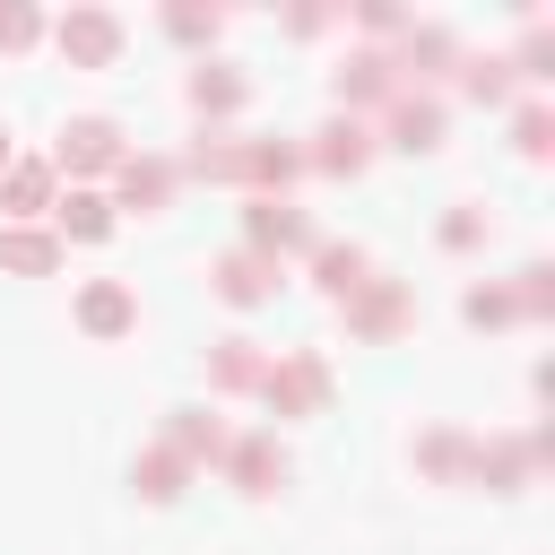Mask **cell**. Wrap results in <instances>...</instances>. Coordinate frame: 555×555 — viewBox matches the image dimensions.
I'll return each instance as SVG.
<instances>
[{
	"instance_id": "obj_31",
	"label": "cell",
	"mask_w": 555,
	"mask_h": 555,
	"mask_svg": "<svg viewBox=\"0 0 555 555\" xmlns=\"http://www.w3.org/2000/svg\"><path fill=\"white\" fill-rule=\"evenodd\" d=\"M0 173H9V130H0Z\"/></svg>"
},
{
	"instance_id": "obj_16",
	"label": "cell",
	"mask_w": 555,
	"mask_h": 555,
	"mask_svg": "<svg viewBox=\"0 0 555 555\" xmlns=\"http://www.w3.org/2000/svg\"><path fill=\"white\" fill-rule=\"evenodd\" d=\"M416 468H425V477H442V486H460V477H477V442H468V434H451V425H434V434L416 442Z\"/></svg>"
},
{
	"instance_id": "obj_5",
	"label": "cell",
	"mask_w": 555,
	"mask_h": 555,
	"mask_svg": "<svg viewBox=\"0 0 555 555\" xmlns=\"http://www.w3.org/2000/svg\"><path fill=\"white\" fill-rule=\"evenodd\" d=\"M243 234H251L243 251H260V260H278V251H312V243H321L312 217H304L295 199H251V208H243Z\"/></svg>"
},
{
	"instance_id": "obj_18",
	"label": "cell",
	"mask_w": 555,
	"mask_h": 555,
	"mask_svg": "<svg viewBox=\"0 0 555 555\" xmlns=\"http://www.w3.org/2000/svg\"><path fill=\"white\" fill-rule=\"evenodd\" d=\"M234 104H243V69L199 61V69H191V113H234Z\"/></svg>"
},
{
	"instance_id": "obj_30",
	"label": "cell",
	"mask_w": 555,
	"mask_h": 555,
	"mask_svg": "<svg viewBox=\"0 0 555 555\" xmlns=\"http://www.w3.org/2000/svg\"><path fill=\"white\" fill-rule=\"evenodd\" d=\"M477 234H486V217H477V208H451V217H442V243H451V251H468Z\"/></svg>"
},
{
	"instance_id": "obj_20",
	"label": "cell",
	"mask_w": 555,
	"mask_h": 555,
	"mask_svg": "<svg viewBox=\"0 0 555 555\" xmlns=\"http://www.w3.org/2000/svg\"><path fill=\"white\" fill-rule=\"evenodd\" d=\"M208 382H217V390H251V382H260V347H251V338H217V347H208Z\"/></svg>"
},
{
	"instance_id": "obj_8",
	"label": "cell",
	"mask_w": 555,
	"mask_h": 555,
	"mask_svg": "<svg viewBox=\"0 0 555 555\" xmlns=\"http://www.w3.org/2000/svg\"><path fill=\"white\" fill-rule=\"evenodd\" d=\"M78 330H87V338H121V330H139V295H130L121 278H95V286L78 295Z\"/></svg>"
},
{
	"instance_id": "obj_21",
	"label": "cell",
	"mask_w": 555,
	"mask_h": 555,
	"mask_svg": "<svg viewBox=\"0 0 555 555\" xmlns=\"http://www.w3.org/2000/svg\"><path fill=\"white\" fill-rule=\"evenodd\" d=\"M173 451H182V460H225V425L199 416V408H182V416H173Z\"/></svg>"
},
{
	"instance_id": "obj_7",
	"label": "cell",
	"mask_w": 555,
	"mask_h": 555,
	"mask_svg": "<svg viewBox=\"0 0 555 555\" xmlns=\"http://www.w3.org/2000/svg\"><path fill=\"white\" fill-rule=\"evenodd\" d=\"M208 286H217L225 304H243V312H251V304H269V295H278V260H260V251H225V260L208 269Z\"/></svg>"
},
{
	"instance_id": "obj_28",
	"label": "cell",
	"mask_w": 555,
	"mask_h": 555,
	"mask_svg": "<svg viewBox=\"0 0 555 555\" xmlns=\"http://www.w3.org/2000/svg\"><path fill=\"white\" fill-rule=\"evenodd\" d=\"M35 35H43V17H35L26 0H0V52H26Z\"/></svg>"
},
{
	"instance_id": "obj_29",
	"label": "cell",
	"mask_w": 555,
	"mask_h": 555,
	"mask_svg": "<svg viewBox=\"0 0 555 555\" xmlns=\"http://www.w3.org/2000/svg\"><path fill=\"white\" fill-rule=\"evenodd\" d=\"M165 26H173L182 43H217V26H225V17H217V9H165Z\"/></svg>"
},
{
	"instance_id": "obj_24",
	"label": "cell",
	"mask_w": 555,
	"mask_h": 555,
	"mask_svg": "<svg viewBox=\"0 0 555 555\" xmlns=\"http://www.w3.org/2000/svg\"><path fill=\"white\" fill-rule=\"evenodd\" d=\"M460 87H468L477 104H503V95H512V61H460Z\"/></svg>"
},
{
	"instance_id": "obj_4",
	"label": "cell",
	"mask_w": 555,
	"mask_h": 555,
	"mask_svg": "<svg viewBox=\"0 0 555 555\" xmlns=\"http://www.w3.org/2000/svg\"><path fill=\"white\" fill-rule=\"evenodd\" d=\"M130 147H121V130L104 121V113H78L69 130H61V147H52V173H113Z\"/></svg>"
},
{
	"instance_id": "obj_22",
	"label": "cell",
	"mask_w": 555,
	"mask_h": 555,
	"mask_svg": "<svg viewBox=\"0 0 555 555\" xmlns=\"http://www.w3.org/2000/svg\"><path fill=\"white\" fill-rule=\"evenodd\" d=\"M182 477H191V460H182L173 442L139 460V494H147V503H173V494H182Z\"/></svg>"
},
{
	"instance_id": "obj_15",
	"label": "cell",
	"mask_w": 555,
	"mask_h": 555,
	"mask_svg": "<svg viewBox=\"0 0 555 555\" xmlns=\"http://www.w3.org/2000/svg\"><path fill=\"white\" fill-rule=\"evenodd\" d=\"M312 278H321V295H330V304H347V295L373 278V260H364L356 243H312Z\"/></svg>"
},
{
	"instance_id": "obj_9",
	"label": "cell",
	"mask_w": 555,
	"mask_h": 555,
	"mask_svg": "<svg viewBox=\"0 0 555 555\" xmlns=\"http://www.w3.org/2000/svg\"><path fill=\"white\" fill-rule=\"evenodd\" d=\"M442 69H460V43L442 26H408V43L390 52V78L408 87V78H442Z\"/></svg>"
},
{
	"instance_id": "obj_13",
	"label": "cell",
	"mask_w": 555,
	"mask_h": 555,
	"mask_svg": "<svg viewBox=\"0 0 555 555\" xmlns=\"http://www.w3.org/2000/svg\"><path fill=\"white\" fill-rule=\"evenodd\" d=\"M364 156H373V130H364L356 113H338V121L321 130V147H312L321 173H364Z\"/></svg>"
},
{
	"instance_id": "obj_10",
	"label": "cell",
	"mask_w": 555,
	"mask_h": 555,
	"mask_svg": "<svg viewBox=\"0 0 555 555\" xmlns=\"http://www.w3.org/2000/svg\"><path fill=\"white\" fill-rule=\"evenodd\" d=\"M390 95H399L390 52H347V61H338V113H356V104H390Z\"/></svg>"
},
{
	"instance_id": "obj_23",
	"label": "cell",
	"mask_w": 555,
	"mask_h": 555,
	"mask_svg": "<svg viewBox=\"0 0 555 555\" xmlns=\"http://www.w3.org/2000/svg\"><path fill=\"white\" fill-rule=\"evenodd\" d=\"M512 312H529V321H546V312H555V269H546V260H529V269H520Z\"/></svg>"
},
{
	"instance_id": "obj_17",
	"label": "cell",
	"mask_w": 555,
	"mask_h": 555,
	"mask_svg": "<svg viewBox=\"0 0 555 555\" xmlns=\"http://www.w3.org/2000/svg\"><path fill=\"white\" fill-rule=\"evenodd\" d=\"M0 208L9 217H43L52 208V165H9L0 173Z\"/></svg>"
},
{
	"instance_id": "obj_26",
	"label": "cell",
	"mask_w": 555,
	"mask_h": 555,
	"mask_svg": "<svg viewBox=\"0 0 555 555\" xmlns=\"http://www.w3.org/2000/svg\"><path fill=\"white\" fill-rule=\"evenodd\" d=\"M512 147H520V156H546V147H555V113H546V104H520V121H512Z\"/></svg>"
},
{
	"instance_id": "obj_12",
	"label": "cell",
	"mask_w": 555,
	"mask_h": 555,
	"mask_svg": "<svg viewBox=\"0 0 555 555\" xmlns=\"http://www.w3.org/2000/svg\"><path fill=\"white\" fill-rule=\"evenodd\" d=\"M0 269H9V278H52V269H61V234L9 225V234H0Z\"/></svg>"
},
{
	"instance_id": "obj_1",
	"label": "cell",
	"mask_w": 555,
	"mask_h": 555,
	"mask_svg": "<svg viewBox=\"0 0 555 555\" xmlns=\"http://www.w3.org/2000/svg\"><path fill=\"white\" fill-rule=\"evenodd\" d=\"M251 390L269 399V416H321V408H330V364H321L312 347H295V356L260 364V382H251Z\"/></svg>"
},
{
	"instance_id": "obj_14",
	"label": "cell",
	"mask_w": 555,
	"mask_h": 555,
	"mask_svg": "<svg viewBox=\"0 0 555 555\" xmlns=\"http://www.w3.org/2000/svg\"><path fill=\"white\" fill-rule=\"evenodd\" d=\"M113 182H121V208H165L173 199V165L165 156H121Z\"/></svg>"
},
{
	"instance_id": "obj_3",
	"label": "cell",
	"mask_w": 555,
	"mask_h": 555,
	"mask_svg": "<svg viewBox=\"0 0 555 555\" xmlns=\"http://www.w3.org/2000/svg\"><path fill=\"white\" fill-rule=\"evenodd\" d=\"M52 43H61L69 69H113V61H121V17H113V9H69V17L52 26Z\"/></svg>"
},
{
	"instance_id": "obj_27",
	"label": "cell",
	"mask_w": 555,
	"mask_h": 555,
	"mask_svg": "<svg viewBox=\"0 0 555 555\" xmlns=\"http://www.w3.org/2000/svg\"><path fill=\"white\" fill-rule=\"evenodd\" d=\"M460 312H468V330H503V321H512V295H503V286H468Z\"/></svg>"
},
{
	"instance_id": "obj_19",
	"label": "cell",
	"mask_w": 555,
	"mask_h": 555,
	"mask_svg": "<svg viewBox=\"0 0 555 555\" xmlns=\"http://www.w3.org/2000/svg\"><path fill=\"white\" fill-rule=\"evenodd\" d=\"M52 217H61V234H78V243H104V234H113V199H104V191H69Z\"/></svg>"
},
{
	"instance_id": "obj_2",
	"label": "cell",
	"mask_w": 555,
	"mask_h": 555,
	"mask_svg": "<svg viewBox=\"0 0 555 555\" xmlns=\"http://www.w3.org/2000/svg\"><path fill=\"white\" fill-rule=\"evenodd\" d=\"M408 321H416V295H408L399 278H364V286L347 295V330H356V338H373V347H390Z\"/></svg>"
},
{
	"instance_id": "obj_6",
	"label": "cell",
	"mask_w": 555,
	"mask_h": 555,
	"mask_svg": "<svg viewBox=\"0 0 555 555\" xmlns=\"http://www.w3.org/2000/svg\"><path fill=\"white\" fill-rule=\"evenodd\" d=\"M390 147H399V156H434V147H442V104L399 87V95H390Z\"/></svg>"
},
{
	"instance_id": "obj_25",
	"label": "cell",
	"mask_w": 555,
	"mask_h": 555,
	"mask_svg": "<svg viewBox=\"0 0 555 555\" xmlns=\"http://www.w3.org/2000/svg\"><path fill=\"white\" fill-rule=\"evenodd\" d=\"M512 78H529V87H546V78H555V35H546V26H529V43H520Z\"/></svg>"
},
{
	"instance_id": "obj_11",
	"label": "cell",
	"mask_w": 555,
	"mask_h": 555,
	"mask_svg": "<svg viewBox=\"0 0 555 555\" xmlns=\"http://www.w3.org/2000/svg\"><path fill=\"white\" fill-rule=\"evenodd\" d=\"M225 468H234V486H243V494H278V486H286V451H278L269 434L225 442Z\"/></svg>"
}]
</instances>
